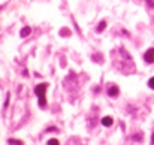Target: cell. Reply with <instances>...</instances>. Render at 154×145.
Segmentation results:
<instances>
[{"label": "cell", "mask_w": 154, "mask_h": 145, "mask_svg": "<svg viewBox=\"0 0 154 145\" xmlns=\"http://www.w3.org/2000/svg\"><path fill=\"white\" fill-rule=\"evenodd\" d=\"M60 35H64V36H69V35H70V32H69V30H61V32H60Z\"/></svg>", "instance_id": "30bf717a"}, {"label": "cell", "mask_w": 154, "mask_h": 145, "mask_svg": "<svg viewBox=\"0 0 154 145\" xmlns=\"http://www.w3.org/2000/svg\"><path fill=\"white\" fill-rule=\"evenodd\" d=\"M147 3H148L150 8H154V0H147Z\"/></svg>", "instance_id": "8fae6325"}, {"label": "cell", "mask_w": 154, "mask_h": 145, "mask_svg": "<svg viewBox=\"0 0 154 145\" xmlns=\"http://www.w3.org/2000/svg\"><path fill=\"white\" fill-rule=\"evenodd\" d=\"M8 142L11 145H23V141H18V139H9Z\"/></svg>", "instance_id": "52a82bcc"}, {"label": "cell", "mask_w": 154, "mask_h": 145, "mask_svg": "<svg viewBox=\"0 0 154 145\" xmlns=\"http://www.w3.org/2000/svg\"><path fill=\"white\" fill-rule=\"evenodd\" d=\"M144 60H145L147 63H154V48H150L148 51H145Z\"/></svg>", "instance_id": "7a4b0ae2"}, {"label": "cell", "mask_w": 154, "mask_h": 145, "mask_svg": "<svg viewBox=\"0 0 154 145\" xmlns=\"http://www.w3.org/2000/svg\"><path fill=\"white\" fill-rule=\"evenodd\" d=\"M112 123H114V118H112V117H103L102 118V124L105 126V127L112 126Z\"/></svg>", "instance_id": "277c9868"}, {"label": "cell", "mask_w": 154, "mask_h": 145, "mask_svg": "<svg viewBox=\"0 0 154 145\" xmlns=\"http://www.w3.org/2000/svg\"><path fill=\"white\" fill-rule=\"evenodd\" d=\"M48 145H60V142H58L57 139H50V141H48Z\"/></svg>", "instance_id": "ba28073f"}, {"label": "cell", "mask_w": 154, "mask_h": 145, "mask_svg": "<svg viewBox=\"0 0 154 145\" xmlns=\"http://www.w3.org/2000/svg\"><path fill=\"white\" fill-rule=\"evenodd\" d=\"M47 90H48V84H45V82L36 85V88H35V93H36V96H38V99H39V105H41L42 108L47 106V97H45Z\"/></svg>", "instance_id": "6da1fadb"}, {"label": "cell", "mask_w": 154, "mask_h": 145, "mask_svg": "<svg viewBox=\"0 0 154 145\" xmlns=\"http://www.w3.org/2000/svg\"><path fill=\"white\" fill-rule=\"evenodd\" d=\"M32 33V29L30 27H24L21 32H20V35H21V38H26V36H29Z\"/></svg>", "instance_id": "5b68a950"}, {"label": "cell", "mask_w": 154, "mask_h": 145, "mask_svg": "<svg viewBox=\"0 0 154 145\" xmlns=\"http://www.w3.org/2000/svg\"><path fill=\"white\" fill-rule=\"evenodd\" d=\"M151 144L154 145V133H153V136H151Z\"/></svg>", "instance_id": "4fadbf2b"}, {"label": "cell", "mask_w": 154, "mask_h": 145, "mask_svg": "<svg viewBox=\"0 0 154 145\" xmlns=\"http://www.w3.org/2000/svg\"><path fill=\"white\" fill-rule=\"evenodd\" d=\"M148 87H150V88H153V90H154V76L151 78V79H150V81H148Z\"/></svg>", "instance_id": "9c48e42d"}, {"label": "cell", "mask_w": 154, "mask_h": 145, "mask_svg": "<svg viewBox=\"0 0 154 145\" xmlns=\"http://www.w3.org/2000/svg\"><path fill=\"white\" fill-rule=\"evenodd\" d=\"M135 139H136V141H141V139H142V136H141V135H136V136H135Z\"/></svg>", "instance_id": "7c38bea8"}, {"label": "cell", "mask_w": 154, "mask_h": 145, "mask_svg": "<svg viewBox=\"0 0 154 145\" xmlns=\"http://www.w3.org/2000/svg\"><path fill=\"white\" fill-rule=\"evenodd\" d=\"M108 94L111 97H117L120 94V88H118L117 85H111V87L108 88Z\"/></svg>", "instance_id": "3957f363"}, {"label": "cell", "mask_w": 154, "mask_h": 145, "mask_svg": "<svg viewBox=\"0 0 154 145\" xmlns=\"http://www.w3.org/2000/svg\"><path fill=\"white\" fill-rule=\"evenodd\" d=\"M105 27H106V23H105V21H100V23H99V26H97V32H99V33L103 32V30H105Z\"/></svg>", "instance_id": "8992f818"}]
</instances>
